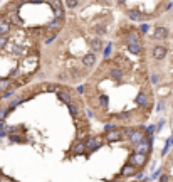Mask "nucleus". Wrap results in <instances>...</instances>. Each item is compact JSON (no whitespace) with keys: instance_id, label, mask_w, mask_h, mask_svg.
I'll use <instances>...</instances> for the list:
<instances>
[{"instance_id":"1","label":"nucleus","mask_w":173,"mask_h":182,"mask_svg":"<svg viewBox=\"0 0 173 182\" xmlns=\"http://www.w3.org/2000/svg\"><path fill=\"white\" fill-rule=\"evenodd\" d=\"M22 66H27L25 73H34L35 67H37V56H29L22 61Z\"/></svg>"},{"instance_id":"2","label":"nucleus","mask_w":173,"mask_h":182,"mask_svg":"<svg viewBox=\"0 0 173 182\" xmlns=\"http://www.w3.org/2000/svg\"><path fill=\"white\" fill-rule=\"evenodd\" d=\"M146 162V155H145V153H138V152H136V153H133V155H131V159H129V164H131V165H143V164H145Z\"/></svg>"},{"instance_id":"3","label":"nucleus","mask_w":173,"mask_h":182,"mask_svg":"<svg viewBox=\"0 0 173 182\" xmlns=\"http://www.w3.org/2000/svg\"><path fill=\"white\" fill-rule=\"evenodd\" d=\"M153 58L158 59V61L165 59L167 58V49H165L163 46H155L153 47Z\"/></svg>"},{"instance_id":"4","label":"nucleus","mask_w":173,"mask_h":182,"mask_svg":"<svg viewBox=\"0 0 173 182\" xmlns=\"http://www.w3.org/2000/svg\"><path fill=\"white\" fill-rule=\"evenodd\" d=\"M84 147L89 148L91 152H94V150H98V148L101 147V140H99V138H94V137H92V138H89V140L84 144Z\"/></svg>"},{"instance_id":"5","label":"nucleus","mask_w":173,"mask_h":182,"mask_svg":"<svg viewBox=\"0 0 173 182\" xmlns=\"http://www.w3.org/2000/svg\"><path fill=\"white\" fill-rule=\"evenodd\" d=\"M136 145H138V147H136V152H138V153H145V155H146V153H148L150 152V147H151V138H148V142H140V144H136Z\"/></svg>"},{"instance_id":"6","label":"nucleus","mask_w":173,"mask_h":182,"mask_svg":"<svg viewBox=\"0 0 173 182\" xmlns=\"http://www.w3.org/2000/svg\"><path fill=\"white\" fill-rule=\"evenodd\" d=\"M153 37L155 39H160V41H163V39L168 37V29L167 27H156L153 32Z\"/></svg>"},{"instance_id":"7","label":"nucleus","mask_w":173,"mask_h":182,"mask_svg":"<svg viewBox=\"0 0 173 182\" xmlns=\"http://www.w3.org/2000/svg\"><path fill=\"white\" fill-rule=\"evenodd\" d=\"M94 63H96V56H94V52H91V54H86L84 58H82V64H84L86 67L94 66Z\"/></svg>"},{"instance_id":"8","label":"nucleus","mask_w":173,"mask_h":182,"mask_svg":"<svg viewBox=\"0 0 173 182\" xmlns=\"http://www.w3.org/2000/svg\"><path fill=\"white\" fill-rule=\"evenodd\" d=\"M10 29H12V24H10L7 19L0 17V34H7Z\"/></svg>"},{"instance_id":"9","label":"nucleus","mask_w":173,"mask_h":182,"mask_svg":"<svg viewBox=\"0 0 173 182\" xmlns=\"http://www.w3.org/2000/svg\"><path fill=\"white\" fill-rule=\"evenodd\" d=\"M128 49H129V52H133V54H140V52H141V44H140V41L128 42Z\"/></svg>"},{"instance_id":"10","label":"nucleus","mask_w":173,"mask_h":182,"mask_svg":"<svg viewBox=\"0 0 173 182\" xmlns=\"http://www.w3.org/2000/svg\"><path fill=\"white\" fill-rule=\"evenodd\" d=\"M106 138H108V140H109V142H114V140H121V133H120V131H118V130H109V131H108V133H106Z\"/></svg>"},{"instance_id":"11","label":"nucleus","mask_w":173,"mask_h":182,"mask_svg":"<svg viewBox=\"0 0 173 182\" xmlns=\"http://www.w3.org/2000/svg\"><path fill=\"white\" fill-rule=\"evenodd\" d=\"M129 140H131L133 144L136 145V144H140L141 140H145V137H143V133H141V131H133V133L129 135Z\"/></svg>"},{"instance_id":"12","label":"nucleus","mask_w":173,"mask_h":182,"mask_svg":"<svg viewBox=\"0 0 173 182\" xmlns=\"http://www.w3.org/2000/svg\"><path fill=\"white\" fill-rule=\"evenodd\" d=\"M57 96H59V99L62 103H66V105H69V103H71V95L67 91H61L59 90V91H57Z\"/></svg>"},{"instance_id":"13","label":"nucleus","mask_w":173,"mask_h":182,"mask_svg":"<svg viewBox=\"0 0 173 182\" xmlns=\"http://www.w3.org/2000/svg\"><path fill=\"white\" fill-rule=\"evenodd\" d=\"M128 17L131 20H143V14L138 12V10H129L128 12Z\"/></svg>"},{"instance_id":"14","label":"nucleus","mask_w":173,"mask_h":182,"mask_svg":"<svg viewBox=\"0 0 173 182\" xmlns=\"http://www.w3.org/2000/svg\"><path fill=\"white\" fill-rule=\"evenodd\" d=\"M89 44H91L92 52H98V51H101V49H103V44H101V41H99V39H92V41L89 42Z\"/></svg>"},{"instance_id":"15","label":"nucleus","mask_w":173,"mask_h":182,"mask_svg":"<svg viewBox=\"0 0 173 182\" xmlns=\"http://www.w3.org/2000/svg\"><path fill=\"white\" fill-rule=\"evenodd\" d=\"M61 26H62V19H54L52 22H49V24H47V29H54V30H57Z\"/></svg>"},{"instance_id":"16","label":"nucleus","mask_w":173,"mask_h":182,"mask_svg":"<svg viewBox=\"0 0 173 182\" xmlns=\"http://www.w3.org/2000/svg\"><path fill=\"white\" fill-rule=\"evenodd\" d=\"M7 20H9L10 24H15V26H22V20L19 19V15H17L15 12H14V14H10V17H9Z\"/></svg>"},{"instance_id":"17","label":"nucleus","mask_w":173,"mask_h":182,"mask_svg":"<svg viewBox=\"0 0 173 182\" xmlns=\"http://www.w3.org/2000/svg\"><path fill=\"white\" fill-rule=\"evenodd\" d=\"M121 174H123V176H133V174H135V165H126V167H123Z\"/></svg>"},{"instance_id":"18","label":"nucleus","mask_w":173,"mask_h":182,"mask_svg":"<svg viewBox=\"0 0 173 182\" xmlns=\"http://www.w3.org/2000/svg\"><path fill=\"white\" fill-rule=\"evenodd\" d=\"M136 103H138V105H146V103H148V98H146L145 93H140L138 98H136Z\"/></svg>"},{"instance_id":"19","label":"nucleus","mask_w":173,"mask_h":182,"mask_svg":"<svg viewBox=\"0 0 173 182\" xmlns=\"http://www.w3.org/2000/svg\"><path fill=\"white\" fill-rule=\"evenodd\" d=\"M84 150H86L84 144H77V145H74V153H84Z\"/></svg>"},{"instance_id":"20","label":"nucleus","mask_w":173,"mask_h":182,"mask_svg":"<svg viewBox=\"0 0 173 182\" xmlns=\"http://www.w3.org/2000/svg\"><path fill=\"white\" fill-rule=\"evenodd\" d=\"M10 84H12V83H10V79H2V81H0V91L7 90V88H9Z\"/></svg>"},{"instance_id":"21","label":"nucleus","mask_w":173,"mask_h":182,"mask_svg":"<svg viewBox=\"0 0 173 182\" xmlns=\"http://www.w3.org/2000/svg\"><path fill=\"white\" fill-rule=\"evenodd\" d=\"M111 76L116 78V79H121V76H123V71H121V69H113V71H111Z\"/></svg>"},{"instance_id":"22","label":"nucleus","mask_w":173,"mask_h":182,"mask_svg":"<svg viewBox=\"0 0 173 182\" xmlns=\"http://www.w3.org/2000/svg\"><path fill=\"white\" fill-rule=\"evenodd\" d=\"M49 3H50V7H52L54 10H56V9H59V7H62L61 0H49Z\"/></svg>"},{"instance_id":"23","label":"nucleus","mask_w":173,"mask_h":182,"mask_svg":"<svg viewBox=\"0 0 173 182\" xmlns=\"http://www.w3.org/2000/svg\"><path fill=\"white\" fill-rule=\"evenodd\" d=\"M54 14H56V19H62V17H64V10H62V7L56 9V10H54Z\"/></svg>"},{"instance_id":"24","label":"nucleus","mask_w":173,"mask_h":182,"mask_svg":"<svg viewBox=\"0 0 173 182\" xmlns=\"http://www.w3.org/2000/svg\"><path fill=\"white\" fill-rule=\"evenodd\" d=\"M7 46V35L5 34H0V49H3Z\"/></svg>"},{"instance_id":"25","label":"nucleus","mask_w":173,"mask_h":182,"mask_svg":"<svg viewBox=\"0 0 173 182\" xmlns=\"http://www.w3.org/2000/svg\"><path fill=\"white\" fill-rule=\"evenodd\" d=\"M45 91H59V86L57 84H47V86H44Z\"/></svg>"},{"instance_id":"26","label":"nucleus","mask_w":173,"mask_h":182,"mask_svg":"<svg viewBox=\"0 0 173 182\" xmlns=\"http://www.w3.org/2000/svg\"><path fill=\"white\" fill-rule=\"evenodd\" d=\"M69 110H71V115H73V116H76V115H77V106H76V105H73V101L69 103Z\"/></svg>"},{"instance_id":"27","label":"nucleus","mask_w":173,"mask_h":182,"mask_svg":"<svg viewBox=\"0 0 173 182\" xmlns=\"http://www.w3.org/2000/svg\"><path fill=\"white\" fill-rule=\"evenodd\" d=\"M136 41H140V39H138V35H136L135 32H131V34L128 35V42H136Z\"/></svg>"},{"instance_id":"28","label":"nucleus","mask_w":173,"mask_h":182,"mask_svg":"<svg viewBox=\"0 0 173 182\" xmlns=\"http://www.w3.org/2000/svg\"><path fill=\"white\" fill-rule=\"evenodd\" d=\"M66 5L69 7V9H74V7L77 5V0H66Z\"/></svg>"},{"instance_id":"29","label":"nucleus","mask_w":173,"mask_h":182,"mask_svg":"<svg viewBox=\"0 0 173 182\" xmlns=\"http://www.w3.org/2000/svg\"><path fill=\"white\" fill-rule=\"evenodd\" d=\"M99 103H101L103 106H108V96H106V95H103V96L99 98Z\"/></svg>"},{"instance_id":"30","label":"nucleus","mask_w":173,"mask_h":182,"mask_svg":"<svg viewBox=\"0 0 173 182\" xmlns=\"http://www.w3.org/2000/svg\"><path fill=\"white\" fill-rule=\"evenodd\" d=\"M120 118H123V120L129 118V111H124V113H121V115H120Z\"/></svg>"},{"instance_id":"31","label":"nucleus","mask_w":173,"mask_h":182,"mask_svg":"<svg viewBox=\"0 0 173 182\" xmlns=\"http://www.w3.org/2000/svg\"><path fill=\"white\" fill-rule=\"evenodd\" d=\"M133 131H135V130H133V128H124V135H128V137H129V135L133 133Z\"/></svg>"},{"instance_id":"32","label":"nucleus","mask_w":173,"mask_h":182,"mask_svg":"<svg viewBox=\"0 0 173 182\" xmlns=\"http://www.w3.org/2000/svg\"><path fill=\"white\" fill-rule=\"evenodd\" d=\"M160 182H168V176H167V174H163V176L160 177Z\"/></svg>"},{"instance_id":"33","label":"nucleus","mask_w":173,"mask_h":182,"mask_svg":"<svg viewBox=\"0 0 173 182\" xmlns=\"http://www.w3.org/2000/svg\"><path fill=\"white\" fill-rule=\"evenodd\" d=\"M5 115H7V110H0V120H2Z\"/></svg>"},{"instance_id":"34","label":"nucleus","mask_w":173,"mask_h":182,"mask_svg":"<svg viewBox=\"0 0 173 182\" xmlns=\"http://www.w3.org/2000/svg\"><path fill=\"white\" fill-rule=\"evenodd\" d=\"M30 2H32V3H42L44 0H30Z\"/></svg>"},{"instance_id":"35","label":"nucleus","mask_w":173,"mask_h":182,"mask_svg":"<svg viewBox=\"0 0 173 182\" xmlns=\"http://www.w3.org/2000/svg\"><path fill=\"white\" fill-rule=\"evenodd\" d=\"M116 2H118V3H124V0H116Z\"/></svg>"},{"instance_id":"36","label":"nucleus","mask_w":173,"mask_h":182,"mask_svg":"<svg viewBox=\"0 0 173 182\" xmlns=\"http://www.w3.org/2000/svg\"><path fill=\"white\" fill-rule=\"evenodd\" d=\"M2 128H3V123H0V130H2Z\"/></svg>"},{"instance_id":"37","label":"nucleus","mask_w":173,"mask_h":182,"mask_svg":"<svg viewBox=\"0 0 173 182\" xmlns=\"http://www.w3.org/2000/svg\"><path fill=\"white\" fill-rule=\"evenodd\" d=\"M5 182H12V180H5Z\"/></svg>"},{"instance_id":"38","label":"nucleus","mask_w":173,"mask_h":182,"mask_svg":"<svg viewBox=\"0 0 173 182\" xmlns=\"http://www.w3.org/2000/svg\"><path fill=\"white\" fill-rule=\"evenodd\" d=\"M113 182H114V180H113ZM116 182H118V180H116Z\"/></svg>"}]
</instances>
